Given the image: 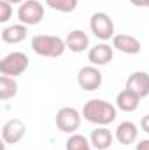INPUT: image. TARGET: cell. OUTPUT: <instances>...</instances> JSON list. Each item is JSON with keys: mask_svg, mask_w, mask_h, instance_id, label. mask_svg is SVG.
Listing matches in <instances>:
<instances>
[{"mask_svg": "<svg viewBox=\"0 0 149 150\" xmlns=\"http://www.w3.org/2000/svg\"><path fill=\"white\" fill-rule=\"evenodd\" d=\"M81 113H82V117L88 122L97 124V126H109L111 122L116 120V117H117L116 107L112 103H109V101L98 100V98H93L88 103H84Z\"/></svg>", "mask_w": 149, "mask_h": 150, "instance_id": "cell-1", "label": "cell"}, {"mask_svg": "<svg viewBox=\"0 0 149 150\" xmlns=\"http://www.w3.org/2000/svg\"><path fill=\"white\" fill-rule=\"evenodd\" d=\"M32 49L42 58H60L65 52L67 44L56 35H35L32 38Z\"/></svg>", "mask_w": 149, "mask_h": 150, "instance_id": "cell-2", "label": "cell"}, {"mask_svg": "<svg viewBox=\"0 0 149 150\" xmlns=\"http://www.w3.org/2000/svg\"><path fill=\"white\" fill-rule=\"evenodd\" d=\"M28 68V56L25 52H19V51H14V52H9L7 56H4L0 59V74L7 75V77H19L27 72Z\"/></svg>", "mask_w": 149, "mask_h": 150, "instance_id": "cell-3", "label": "cell"}, {"mask_svg": "<svg viewBox=\"0 0 149 150\" xmlns=\"http://www.w3.org/2000/svg\"><path fill=\"white\" fill-rule=\"evenodd\" d=\"M44 14H46L44 5L39 0H25L18 9V19H19V23H23L27 26L39 25L44 19Z\"/></svg>", "mask_w": 149, "mask_h": 150, "instance_id": "cell-4", "label": "cell"}, {"mask_svg": "<svg viewBox=\"0 0 149 150\" xmlns=\"http://www.w3.org/2000/svg\"><path fill=\"white\" fill-rule=\"evenodd\" d=\"M81 119H82V113L79 110H75L74 107H63L56 112L54 122H56V127L62 133L74 134L81 126Z\"/></svg>", "mask_w": 149, "mask_h": 150, "instance_id": "cell-5", "label": "cell"}, {"mask_svg": "<svg viewBox=\"0 0 149 150\" xmlns=\"http://www.w3.org/2000/svg\"><path fill=\"white\" fill-rule=\"evenodd\" d=\"M90 28L91 33L100 40L114 38V21L107 12H95L90 18Z\"/></svg>", "mask_w": 149, "mask_h": 150, "instance_id": "cell-6", "label": "cell"}, {"mask_svg": "<svg viewBox=\"0 0 149 150\" xmlns=\"http://www.w3.org/2000/svg\"><path fill=\"white\" fill-rule=\"evenodd\" d=\"M27 134V124L21 119H9L2 126V142L5 145L19 143Z\"/></svg>", "mask_w": 149, "mask_h": 150, "instance_id": "cell-7", "label": "cell"}, {"mask_svg": "<svg viewBox=\"0 0 149 150\" xmlns=\"http://www.w3.org/2000/svg\"><path fill=\"white\" fill-rule=\"evenodd\" d=\"M77 84L81 89L84 91H97L102 86V72L98 70V67H82L77 72Z\"/></svg>", "mask_w": 149, "mask_h": 150, "instance_id": "cell-8", "label": "cell"}, {"mask_svg": "<svg viewBox=\"0 0 149 150\" xmlns=\"http://www.w3.org/2000/svg\"><path fill=\"white\" fill-rule=\"evenodd\" d=\"M114 58V47L109 44H97L88 51V59L93 67H104L109 65Z\"/></svg>", "mask_w": 149, "mask_h": 150, "instance_id": "cell-9", "label": "cell"}, {"mask_svg": "<svg viewBox=\"0 0 149 150\" xmlns=\"http://www.w3.org/2000/svg\"><path fill=\"white\" fill-rule=\"evenodd\" d=\"M112 47L123 54H139L142 45H140V40L135 38L133 35H128V33H119V35H114L112 38Z\"/></svg>", "mask_w": 149, "mask_h": 150, "instance_id": "cell-10", "label": "cell"}, {"mask_svg": "<svg viewBox=\"0 0 149 150\" xmlns=\"http://www.w3.org/2000/svg\"><path fill=\"white\" fill-rule=\"evenodd\" d=\"M126 89L135 93L140 100L149 96V74L148 72H133L126 79Z\"/></svg>", "mask_w": 149, "mask_h": 150, "instance_id": "cell-11", "label": "cell"}, {"mask_svg": "<svg viewBox=\"0 0 149 150\" xmlns=\"http://www.w3.org/2000/svg\"><path fill=\"white\" fill-rule=\"evenodd\" d=\"M90 142H91L93 149H97V150L111 149V145H112V131L107 127V126H97V127L91 131Z\"/></svg>", "mask_w": 149, "mask_h": 150, "instance_id": "cell-12", "label": "cell"}, {"mask_svg": "<svg viewBox=\"0 0 149 150\" xmlns=\"http://www.w3.org/2000/svg\"><path fill=\"white\" fill-rule=\"evenodd\" d=\"M137 138H139V127L133 122L125 120L116 127V140L121 145H132L137 142Z\"/></svg>", "mask_w": 149, "mask_h": 150, "instance_id": "cell-13", "label": "cell"}, {"mask_svg": "<svg viewBox=\"0 0 149 150\" xmlns=\"http://www.w3.org/2000/svg\"><path fill=\"white\" fill-rule=\"evenodd\" d=\"M65 44H67V49L79 54V52H84L90 47V37L82 30H72L65 38Z\"/></svg>", "mask_w": 149, "mask_h": 150, "instance_id": "cell-14", "label": "cell"}, {"mask_svg": "<svg viewBox=\"0 0 149 150\" xmlns=\"http://www.w3.org/2000/svg\"><path fill=\"white\" fill-rule=\"evenodd\" d=\"M139 103H140V98H139L135 93H132L130 89H126V87H125V89L117 94V98H116L117 108L123 110V112H126V113L135 112V110L139 108Z\"/></svg>", "mask_w": 149, "mask_h": 150, "instance_id": "cell-15", "label": "cell"}, {"mask_svg": "<svg viewBox=\"0 0 149 150\" xmlns=\"http://www.w3.org/2000/svg\"><path fill=\"white\" fill-rule=\"evenodd\" d=\"M28 35V26L19 23V25H11L2 30V40L5 44H19Z\"/></svg>", "mask_w": 149, "mask_h": 150, "instance_id": "cell-16", "label": "cell"}, {"mask_svg": "<svg viewBox=\"0 0 149 150\" xmlns=\"http://www.w3.org/2000/svg\"><path fill=\"white\" fill-rule=\"evenodd\" d=\"M16 94H18V82H16V79L2 75L0 77V100L7 101V100L14 98Z\"/></svg>", "mask_w": 149, "mask_h": 150, "instance_id": "cell-17", "label": "cell"}, {"mask_svg": "<svg viewBox=\"0 0 149 150\" xmlns=\"http://www.w3.org/2000/svg\"><path fill=\"white\" fill-rule=\"evenodd\" d=\"M67 150H93V145H91V142L86 138V136H82V134H70V138L67 140Z\"/></svg>", "mask_w": 149, "mask_h": 150, "instance_id": "cell-18", "label": "cell"}, {"mask_svg": "<svg viewBox=\"0 0 149 150\" xmlns=\"http://www.w3.org/2000/svg\"><path fill=\"white\" fill-rule=\"evenodd\" d=\"M46 5H49L53 11H58V12H74L75 7H77V0H46Z\"/></svg>", "mask_w": 149, "mask_h": 150, "instance_id": "cell-19", "label": "cell"}, {"mask_svg": "<svg viewBox=\"0 0 149 150\" xmlns=\"http://www.w3.org/2000/svg\"><path fill=\"white\" fill-rule=\"evenodd\" d=\"M12 16V7L7 0H0V23H7Z\"/></svg>", "mask_w": 149, "mask_h": 150, "instance_id": "cell-20", "label": "cell"}, {"mask_svg": "<svg viewBox=\"0 0 149 150\" xmlns=\"http://www.w3.org/2000/svg\"><path fill=\"white\" fill-rule=\"evenodd\" d=\"M140 127H142V131H144V133H148V134H149V113H148V115H144V117L140 119Z\"/></svg>", "mask_w": 149, "mask_h": 150, "instance_id": "cell-21", "label": "cell"}, {"mask_svg": "<svg viewBox=\"0 0 149 150\" xmlns=\"http://www.w3.org/2000/svg\"><path fill=\"white\" fill-rule=\"evenodd\" d=\"M135 150H149V140H140V142L137 143Z\"/></svg>", "mask_w": 149, "mask_h": 150, "instance_id": "cell-22", "label": "cell"}, {"mask_svg": "<svg viewBox=\"0 0 149 150\" xmlns=\"http://www.w3.org/2000/svg\"><path fill=\"white\" fill-rule=\"evenodd\" d=\"M135 7H146V0H130Z\"/></svg>", "mask_w": 149, "mask_h": 150, "instance_id": "cell-23", "label": "cell"}, {"mask_svg": "<svg viewBox=\"0 0 149 150\" xmlns=\"http://www.w3.org/2000/svg\"><path fill=\"white\" fill-rule=\"evenodd\" d=\"M7 2H9L11 5H14V4H19V5H21V4H23L25 0H7Z\"/></svg>", "mask_w": 149, "mask_h": 150, "instance_id": "cell-24", "label": "cell"}, {"mask_svg": "<svg viewBox=\"0 0 149 150\" xmlns=\"http://www.w3.org/2000/svg\"><path fill=\"white\" fill-rule=\"evenodd\" d=\"M146 7L149 9V0H146Z\"/></svg>", "mask_w": 149, "mask_h": 150, "instance_id": "cell-25", "label": "cell"}]
</instances>
